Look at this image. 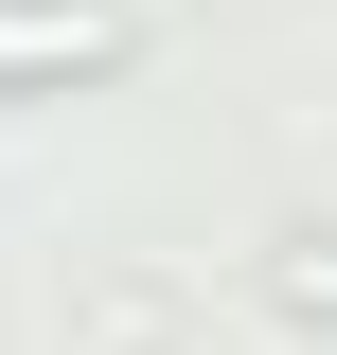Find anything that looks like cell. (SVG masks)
I'll return each instance as SVG.
<instances>
[{
	"label": "cell",
	"instance_id": "1",
	"mask_svg": "<svg viewBox=\"0 0 337 355\" xmlns=\"http://www.w3.org/2000/svg\"><path fill=\"white\" fill-rule=\"evenodd\" d=\"M107 53H125L107 0H0V71H107Z\"/></svg>",
	"mask_w": 337,
	"mask_h": 355
}]
</instances>
